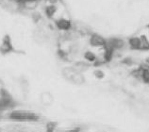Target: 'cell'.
Wrapping results in <instances>:
<instances>
[{
	"label": "cell",
	"mask_w": 149,
	"mask_h": 132,
	"mask_svg": "<svg viewBox=\"0 0 149 132\" xmlns=\"http://www.w3.org/2000/svg\"><path fill=\"white\" fill-rule=\"evenodd\" d=\"M147 31H148V33H149V25L147 26Z\"/></svg>",
	"instance_id": "cell-15"
},
{
	"label": "cell",
	"mask_w": 149,
	"mask_h": 132,
	"mask_svg": "<svg viewBox=\"0 0 149 132\" xmlns=\"http://www.w3.org/2000/svg\"><path fill=\"white\" fill-rule=\"evenodd\" d=\"M106 39L97 33H93L89 39L90 44L93 47H105L106 46Z\"/></svg>",
	"instance_id": "cell-6"
},
{
	"label": "cell",
	"mask_w": 149,
	"mask_h": 132,
	"mask_svg": "<svg viewBox=\"0 0 149 132\" xmlns=\"http://www.w3.org/2000/svg\"><path fill=\"white\" fill-rule=\"evenodd\" d=\"M8 118L14 122H29L35 123L40 120V115L35 113L30 110H15L10 111Z\"/></svg>",
	"instance_id": "cell-1"
},
{
	"label": "cell",
	"mask_w": 149,
	"mask_h": 132,
	"mask_svg": "<svg viewBox=\"0 0 149 132\" xmlns=\"http://www.w3.org/2000/svg\"><path fill=\"white\" fill-rule=\"evenodd\" d=\"M62 76L66 80L76 85H82L85 82V79L79 70L76 67H66L62 70Z\"/></svg>",
	"instance_id": "cell-2"
},
{
	"label": "cell",
	"mask_w": 149,
	"mask_h": 132,
	"mask_svg": "<svg viewBox=\"0 0 149 132\" xmlns=\"http://www.w3.org/2000/svg\"><path fill=\"white\" fill-rule=\"evenodd\" d=\"M125 46V42L123 39L118 37L109 38L106 41V47L112 52H115L116 50H121Z\"/></svg>",
	"instance_id": "cell-3"
},
{
	"label": "cell",
	"mask_w": 149,
	"mask_h": 132,
	"mask_svg": "<svg viewBox=\"0 0 149 132\" xmlns=\"http://www.w3.org/2000/svg\"><path fill=\"white\" fill-rule=\"evenodd\" d=\"M55 25H56L58 29L62 30V31H69V30L72 28L71 21L66 18L58 19V20H56V22H55Z\"/></svg>",
	"instance_id": "cell-7"
},
{
	"label": "cell",
	"mask_w": 149,
	"mask_h": 132,
	"mask_svg": "<svg viewBox=\"0 0 149 132\" xmlns=\"http://www.w3.org/2000/svg\"><path fill=\"white\" fill-rule=\"evenodd\" d=\"M45 14H46V16H47L48 18H52L55 13H56V11H57V8L56 6H54V5H50V6H47L45 8Z\"/></svg>",
	"instance_id": "cell-10"
},
{
	"label": "cell",
	"mask_w": 149,
	"mask_h": 132,
	"mask_svg": "<svg viewBox=\"0 0 149 132\" xmlns=\"http://www.w3.org/2000/svg\"><path fill=\"white\" fill-rule=\"evenodd\" d=\"M133 76L136 79L143 81L144 84L149 85V64H143L140 66L138 69H136L133 72Z\"/></svg>",
	"instance_id": "cell-4"
},
{
	"label": "cell",
	"mask_w": 149,
	"mask_h": 132,
	"mask_svg": "<svg viewBox=\"0 0 149 132\" xmlns=\"http://www.w3.org/2000/svg\"><path fill=\"white\" fill-rule=\"evenodd\" d=\"M11 52H14L13 44L11 42V39L9 35H6L5 37L2 39V42L0 44V53L2 55H8Z\"/></svg>",
	"instance_id": "cell-5"
},
{
	"label": "cell",
	"mask_w": 149,
	"mask_h": 132,
	"mask_svg": "<svg viewBox=\"0 0 149 132\" xmlns=\"http://www.w3.org/2000/svg\"><path fill=\"white\" fill-rule=\"evenodd\" d=\"M93 75H95V76L98 79H104V76H105V74L102 70H95V71L93 72Z\"/></svg>",
	"instance_id": "cell-12"
},
{
	"label": "cell",
	"mask_w": 149,
	"mask_h": 132,
	"mask_svg": "<svg viewBox=\"0 0 149 132\" xmlns=\"http://www.w3.org/2000/svg\"><path fill=\"white\" fill-rule=\"evenodd\" d=\"M57 126H58L57 122H48L46 124V132H55Z\"/></svg>",
	"instance_id": "cell-11"
},
{
	"label": "cell",
	"mask_w": 149,
	"mask_h": 132,
	"mask_svg": "<svg viewBox=\"0 0 149 132\" xmlns=\"http://www.w3.org/2000/svg\"><path fill=\"white\" fill-rule=\"evenodd\" d=\"M80 131H81L80 127H74V129L69 130V131H66V132H80Z\"/></svg>",
	"instance_id": "cell-14"
},
{
	"label": "cell",
	"mask_w": 149,
	"mask_h": 132,
	"mask_svg": "<svg viewBox=\"0 0 149 132\" xmlns=\"http://www.w3.org/2000/svg\"><path fill=\"white\" fill-rule=\"evenodd\" d=\"M123 63H125V64H127V65H130V64H132V60L131 59H129V58H127V59H125L123 61H122Z\"/></svg>",
	"instance_id": "cell-13"
},
{
	"label": "cell",
	"mask_w": 149,
	"mask_h": 132,
	"mask_svg": "<svg viewBox=\"0 0 149 132\" xmlns=\"http://www.w3.org/2000/svg\"><path fill=\"white\" fill-rule=\"evenodd\" d=\"M0 132H3V131H2V129H1V127H0Z\"/></svg>",
	"instance_id": "cell-16"
},
{
	"label": "cell",
	"mask_w": 149,
	"mask_h": 132,
	"mask_svg": "<svg viewBox=\"0 0 149 132\" xmlns=\"http://www.w3.org/2000/svg\"><path fill=\"white\" fill-rule=\"evenodd\" d=\"M84 59L89 61V63H95V61L97 60V57L95 53H93V51H86L84 53Z\"/></svg>",
	"instance_id": "cell-9"
},
{
	"label": "cell",
	"mask_w": 149,
	"mask_h": 132,
	"mask_svg": "<svg viewBox=\"0 0 149 132\" xmlns=\"http://www.w3.org/2000/svg\"><path fill=\"white\" fill-rule=\"evenodd\" d=\"M128 45L131 49L134 50H141V36H134L128 39L127 41Z\"/></svg>",
	"instance_id": "cell-8"
}]
</instances>
